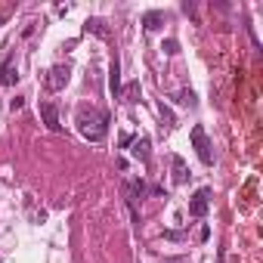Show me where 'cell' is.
Masks as SVG:
<instances>
[{
    "mask_svg": "<svg viewBox=\"0 0 263 263\" xmlns=\"http://www.w3.org/2000/svg\"><path fill=\"white\" fill-rule=\"evenodd\" d=\"M77 130L90 143H102L109 133V115L99 109H81L77 112Z\"/></svg>",
    "mask_w": 263,
    "mask_h": 263,
    "instance_id": "obj_1",
    "label": "cell"
},
{
    "mask_svg": "<svg viewBox=\"0 0 263 263\" xmlns=\"http://www.w3.org/2000/svg\"><path fill=\"white\" fill-rule=\"evenodd\" d=\"M68 77H72V68L68 65H53L47 77H43V87H47V93H59V90H65Z\"/></svg>",
    "mask_w": 263,
    "mask_h": 263,
    "instance_id": "obj_2",
    "label": "cell"
},
{
    "mask_svg": "<svg viewBox=\"0 0 263 263\" xmlns=\"http://www.w3.org/2000/svg\"><path fill=\"white\" fill-rule=\"evenodd\" d=\"M192 146H195V155L201 158V164H214V152H211L208 133H204L201 124H195V127H192Z\"/></svg>",
    "mask_w": 263,
    "mask_h": 263,
    "instance_id": "obj_3",
    "label": "cell"
},
{
    "mask_svg": "<svg viewBox=\"0 0 263 263\" xmlns=\"http://www.w3.org/2000/svg\"><path fill=\"white\" fill-rule=\"evenodd\" d=\"M208 208H211V189L201 186L195 195H192V201H189V217H204Z\"/></svg>",
    "mask_w": 263,
    "mask_h": 263,
    "instance_id": "obj_4",
    "label": "cell"
},
{
    "mask_svg": "<svg viewBox=\"0 0 263 263\" xmlns=\"http://www.w3.org/2000/svg\"><path fill=\"white\" fill-rule=\"evenodd\" d=\"M40 118H43V124H47V130H53V133H59L62 130V124H59V109H56V102H40Z\"/></svg>",
    "mask_w": 263,
    "mask_h": 263,
    "instance_id": "obj_5",
    "label": "cell"
},
{
    "mask_svg": "<svg viewBox=\"0 0 263 263\" xmlns=\"http://www.w3.org/2000/svg\"><path fill=\"white\" fill-rule=\"evenodd\" d=\"M109 93L115 99H121V62H118V56L109 65Z\"/></svg>",
    "mask_w": 263,
    "mask_h": 263,
    "instance_id": "obj_6",
    "label": "cell"
},
{
    "mask_svg": "<svg viewBox=\"0 0 263 263\" xmlns=\"http://www.w3.org/2000/svg\"><path fill=\"white\" fill-rule=\"evenodd\" d=\"M170 170H174V183L177 186H183V183H189V167H186V161H183L180 155H170Z\"/></svg>",
    "mask_w": 263,
    "mask_h": 263,
    "instance_id": "obj_7",
    "label": "cell"
},
{
    "mask_svg": "<svg viewBox=\"0 0 263 263\" xmlns=\"http://www.w3.org/2000/svg\"><path fill=\"white\" fill-rule=\"evenodd\" d=\"M19 81V68L13 59H6L3 65H0V87H13Z\"/></svg>",
    "mask_w": 263,
    "mask_h": 263,
    "instance_id": "obj_8",
    "label": "cell"
},
{
    "mask_svg": "<svg viewBox=\"0 0 263 263\" xmlns=\"http://www.w3.org/2000/svg\"><path fill=\"white\" fill-rule=\"evenodd\" d=\"M130 146H133V149H130V155L136 158V161L149 164V158H152V152H149V140H146V136H140V140H133Z\"/></svg>",
    "mask_w": 263,
    "mask_h": 263,
    "instance_id": "obj_9",
    "label": "cell"
},
{
    "mask_svg": "<svg viewBox=\"0 0 263 263\" xmlns=\"http://www.w3.org/2000/svg\"><path fill=\"white\" fill-rule=\"evenodd\" d=\"M161 25H164V13H161V9H149V13L143 16V28L146 31H158Z\"/></svg>",
    "mask_w": 263,
    "mask_h": 263,
    "instance_id": "obj_10",
    "label": "cell"
},
{
    "mask_svg": "<svg viewBox=\"0 0 263 263\" xmlns=\"http://www.w3.org/2000/svg\"><path fill=\"white\" fill-rule=\"evenodd\" d=\"M84 31L87 34H96V38H102V40H109V28H106V22H102V19H87L84 22Z\"/></svg>",
    "mask_w": 263,
    "mask_h": 263,
    "instance_id": "obj_11",
    "label": "cell"
},
{
    "mask_svg": "<svg viewBox=\"0 0 263 263\" xmlns=\"http://www.w3.org/2000/svg\"><path fill=\"white\" fill-rule=\"evenodd\" d=\"M140 96H143L140 81H130L127 87H121V99H124V102H140Z\"/></svg>",
    "mask_w": 263,
    "mask_h": 263,
    "instance_id": "obj_12",
    "label": "cell"
},
{
    "mask_svg": "<svg viewBox=\"0 0 263 263\" xmlns=\"http://www.w3.org/2000/svg\"><path fill=\"white\" fill-rule=\"evenodd\" d=\"M177 102H180V106H189V109H195V93H192V90H180V93H177Z\"/></svg>",
    "mask_w": 263,
    "mask_h": 263,
    "instance_id": "obj_13",
    "label": "cell"
},
{
    "mask_svg": "<svg viewBox=\"0 0 263 263\" xmlns=\"http://www.w3.org/2000/svg\"><path fill=\"white\" fill-rule=\"evenodd\" d=\"M158 112H161V118H164V124H167V127H174V124H177V118H174V112H170V109L164 106V102H161V106H158Z\"/></svg>",
    "mask_w": 263,
    "mask_h": 263,
    "instance_id": "obj_14",
    "label": "cell"
},
{
    "mask_svg": "<svg viewBox=\"0 0 263 263\" xmlns=\"http://www.w3.org/2000/svg\"><path fill=\"white\" fill-rule=\"evenodd\" d=\"M161 50H164V53H167V56H177V53H180V43H177V40H174V38H167V40H164V43H161Z\"/></svg>",
    "mask_w": 263,
    "mask_h": 263,
    "instance_id": "obj_15",
    "label": "cell"
},
{
    "mask_svg": "<svg viewBox=\"0 0 263 263\" xmlns=\"http://www.w3.org/2000/svg\"><path fill=\"white\" fill-rule=\"evenodd\" d=\"M22 106H25V99H22V96H16V99H13V102H9V109H13V112H19V109H22Z\"/></svg>",
    "mask_w": 263,
    "mask_h": 263,
    "instance_id": "obj_16",
    "label": "cell"
},
{
    "mask_svg": "<svg viewBox=\"0 0 263 263\" xmlns=\"http://www.w3.org/2000/svg\"><path fill=\"white\" fill-rule=\"evenodd\" d=\"M130 143H133V136H130V133H121V149H127Z\"/></svg>",
    "mask_w": 263,
    "mask_h": 263,
    "instance_id": "obj_17",
    "label": "cell"
},
{
    "mask_svg": "<svg viewBox=\"0 0 263 263\" xmlns=\"http://www.w3.org/2000/svg\"><path fill=\"white\" fill-rule=\"evenodd\" d=\"M198 238H201V242H208V238H211V229H208V226H201V232H198Z\"/></svg>",
    "mask_w": 263,
    "mask_h": 263,
    "instance_id": "obj_18",
    "label": "cell"
},
{
    "mask_svg": "<svg viewBox=\"0 0 263 263\" xmlns=\"http://www.w3.org/2000/svg\"><path fill=\"white\" fill-rule=\"evenodd\" d=\"M164 263H183V260H164Z\"/></svg>",
    "mask_w": 263,
    "mask_h": 263,
    "instance_id": "obj_19",
    "label": "cell"
}]
</instances>
